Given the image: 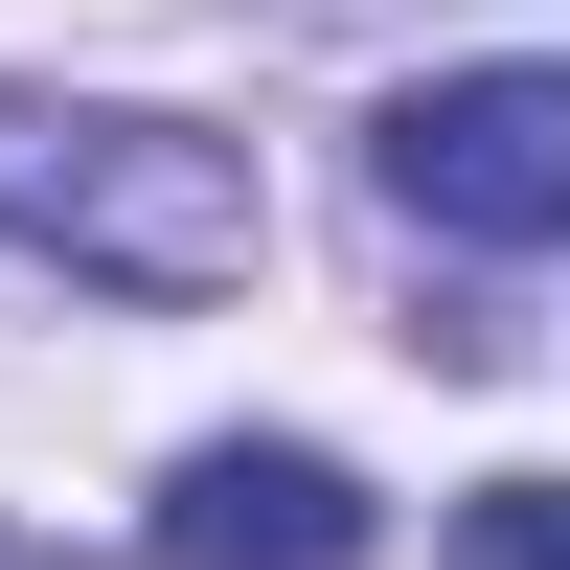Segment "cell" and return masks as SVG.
Returning a JSON list of instances; mask_svg holds the SVG:
<instances>
[{"label":"cell","instance_id":"cell-2","mask_svg":"<svg viewBox=\"0 0 570 570\" xmlns=\"http://www.w3.org/2000/svg\"><path fill=\"white\" fill-rule=\"evenodd\" d=\"M365 183H389V228H434V252H548L570 228V69H434V91H389Z\"/></svg>","mask_w":570,"mask_h":570},{"label":"cell","instance_id":"cell-3","mask_svg":"<svg viewBox=\"0 0 570 570\" xmlns=\"http://www.w3.org/2000/svg\"><path fill=\"white\" fill-rule=\"evenodd\" d=\"M137 570H365V480L320 434H206L137 525Z\"/></svg>","mask_w":570,"mask_h":570},{"label":"cell","instance_id":"cell-4","mask_svg":"<svg viewBox=\"0 0 570 570\" xmlns=\"http://www.w3.org/2000/svg\"><path fill=\"white\" fill-rule=\"evenodd\" d=\"M456 570H570V480H480L456 502Z\"/></svg>","mask_w":570,"mask_h":570},{"label":"cell","instance_id":"cell-1","mask_svg":"<svg viewBox=\"0 0 570 570\" xmlns=\"http://www.w3.org/2000/svg\"><path fill=\"white\" fill-rule=\"evenodd\" d=\"M0 252L91 274V297H228L274 252L252 160L183 115H115V91H0Z\"/></svg>","mask_w":570,"mask_h":570}]
</instances>
